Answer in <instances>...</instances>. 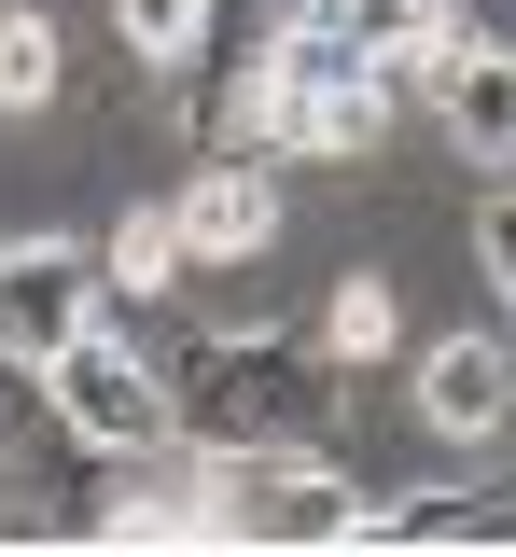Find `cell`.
Returning a JSON list of instances; mask_svg holds the SVG:
<instances>
[{
    "label": "cell",
    "instance_id": "52a82bcc",
    "mask_svg": "<svg viewBox=\"0 0 516 557\" xmlns=\"http://www.w3.org/2000/svg\"><path fill=\"white\" fill-rule=\"evenodd\" d=\"M419 418H433L446 446H489L516 418V348L503 335H433L419 348Z\"/></svg>",
    "mask_w": 516,
    "mask_h": 557
},
{
    "label": "cell",
    "instance_id": "ba28073f",
    "mask_svg": "<svg viewBox=\"0 0 516 557\" xmlns=\"http://www.w3.org/2000/svg\"><path fill=\"white\" fill-rule=\"evenodd\" d=\"M294 14H321V28H335V42H364V57H405V42L460 28V0H294Z\"/></svg>",
    "mask_w": 516,
    "mask_h": 557
},
{
    "label": "cell",
    "instance_id": "4fadbf2b",
    "mask_svg": "<svg viewBox=\"0 0 516 557\" xmlns=\"http://www.w3.org/2000/svg\"><path fill=\"white\" fill-rule=\"evenodd\" d=\"M475 265H489V293L516 307V182H489V209H475Z\"/></svg>",
    "mask_w": 516,
    "mask_h": 557
},
{
    "label": "cell",
    "instance_id": "30bf717a",
    "mask_svg": "<svg viewBox=\"0 0 516 557\" xmlns=\"http://www.w3.org/2000/svg\"><path fill=\"white\" fill-rule=\"evenodd\" d=\"M98 265H112V293H168V278L196 265V251H182V209H126Z\"/></svg>",
    "mask_w": 516,
    "mask_h": 557
},
{
    "label": "cell",
    "instance_id": "5b68a950",
    "mask_svg": "<svg viewBox=\"0 0 516 557\" xmlns=\"http://www.w3.org/2000/svg\"><path fill=\"white\" fill-rule=\"evenodd\" d=\"M223 502H237V544H364L377 502H349L335 446H266V460H223Z\"/></svg>",
    "mask_w": 516,
    "mask_h": 557
},
{
    "label": "cell",
    "instance_id": "3957f363",
    "mask_svg": "<svg viewBox=\"0 0 516 557\" xmlns=\"http://www.w3.org/2000/svg\"><path fill=\"white\" fill-rule=\"evenodd\" d=\"M405 98H433L446 153H475V168H516V42L489 28H433V42H405V57H377Z\"/></svg>",
    "mask_w": 516,
    "mask_h": 557
},
{
    "label": "cell",
    "instance_id": "9c48e42d",
    "mask_svg": "<svg viewBox=\"0 0 516 557\" xmlns=\"http://www.w3.org/2000/svg\"><path fill=\"white\" fill-rule=\"evenodd\" d=\"M307 335L335 348V362H391V348H405V307H391V278H335Z\"/></svg>",
    "mask_w": 516,
    "mask_h": 557
},
{
    "label": "cell",
    "instance_id": "8fae6325",
    "mask_svg": "<svg viewBox=\"0 0 516 557\" xmlns=\"http://www.w3.org/2000/svg\"><path fill=\"white\" fill-rule=\"evenodd\" d=\"M112 42L140 70H182L196 42H210V0H112Z\"/></svg>",
    "mask_w": 516,
    "mask_h": 557
},
{
    "label": "cell",
    "instance_id": "7c38bea8",
    "mask_svg": "<svg viewBox=\"0 0 516 557\" xmlns=\"http://www.w3.org/2000/svg\"><path fill=\"white\" fill-rule=\"evenodd\" d=\"M57 28H42V14H28V0H14V14H0V112H42V98H57Z\"/></svg>",
    "mask_w": 516,
    "mask_h": 557
},
{
    "label": "cell",
    "instance_id": "5bb4252c",
    "mask_svg": "<svg viewBox=\"0 0 516 557\" xmlns=\"http://www.w3.org/2000/svg\"><path fill=\"white\" fill-rule=\"evenodd\" d=\"M0 502H14V460H0Z\"/></svg>",
    "mask_w": 516,
    "mask_h": 557
},
{
    "label": "cell",
    "instance_id": "7a4b0ae2",
    "mask_svg": "<svg viewBox=\"0 0 516 557\" xmlns=\"http://www.w3.org/2000/svg\"><path fill=\"white\" fill-rule=\"evenodd\" d=\"M42 405H57V432L98 446V460H153V446L182 432V418H168V362H140L112 321H84V335L42 362Z\"/></svg>",
    "mask_w": 516,
    "mask_h": 557
},
{
    "label": "cell",
    "instance_id": "8992f818",
    "mask_svg": "<svg viewBox=\"0 0 516 557\" xmlns=\"http://www.w3.org/2000/svg\"><path fill=\"white\" fill-rule=\"evenodd\" d=\"M168 209H182V251H196V265H237V251L280 237V168H266V153H196Z\"/></svg>",
    "mask_w": 516,
    "mask_h": 557
},
{
    "label": "cell",
    "instance_id": "277c9868",
    "mask_svg": "<svg viewBox=\"0 0 516 557\" xmlns=\"http://www.w3.org/2000/svg\"><path fill=\"white\" fill-rule=\"evenodd\" d=\"M84 321H112V265H98L84 237H14V251H0V362L42 376Z\"/></svg>",
    "mask_w": 516,
    "mask_h": 557
},
{
    "label": "cell",
    "instance_id": "6da1fadb",
    "mask_svg": "<svg viewBox=\"0 0 516 557\" xmlns=\"http://www.w3.org/2000/svg\"><path fill=\"white\" fill-rule=\"evenodd\" d=\"M335 348L321 335H196L168 362V418L196 460H266V446H335Z\"/></svg>",
    "mask_w": 516,
    "mask_h": 557
}]
</instances>
